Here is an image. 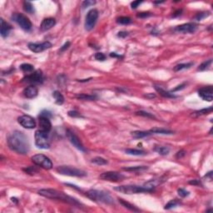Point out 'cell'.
Listing matches in <instances>:
<instances>
[{
  "instance_id": "cell-22",
  "label": "cell",
  "mask_w": 213,
  "mask_h": 213,
  "mask_svg": "<svg viewBox=\"0 0 213 213\" xmlns=\"http://www.w3.org/2000/svg\"><path fill=\"white\" fill-rule=\"evenodd\" d=\"M151 132V134H162V135H172L174 132L171 130L168 129H165V128H161V127H153L151 128V130H149Z\"/></svg>"
},
{
  "instance_id": "cell-46",
  "label": "cell",
  "mask_w": 213,
  "mask_h": 213,
  "mask_svg": "<svg viewBox=\"0 0 213 213\" xmlns=\"http://www.w3.org/2000/svg\"><path fill=\"white\" fill-rule=\"evenodd\" d=\"M186 153V151H184V150H181V151H177V153L176 154V157L177 158V159L183 157H185Z\"/></svg>"
},
{
  "instance_id": "cell-18",
  "label": "cell",
  "mask_w": 213,
  "mask_h": 213,
  "mask_svg": "<svg viewBox=\"0 0 213 213\" xmlns=\"http://www.w3.org/2000/svg\"><path fill=\"white\" fill-rule=\"evenodd\" d=\"M56 20L52 17H48L45 18L42 22L41 25H40V29L42 31H48L49 29H51L53 26H55Z\"/></svg>"
},
{
  "instance_id": "cell-13",
  "label": "cell",
  "mask_w": 213,
  "mask_h": 213,
  "mask_svg": "<svg viewBox=\"0 0 213 213\" xmlns=\"http://www.w3.org/2000/svg\"><path fill=\"white\" fill-rule=\"evenodd\" d=\"M17 122L22 127L27 128V129H33L36 127V122L33 119V117H32L29 115L20 116L17 118Z\"/></svg>"
},
{
  "instance_id": "cell-53",
  "label": "cell",
  "mask_w": 213,
  "mask_h": 213,
  "mask_svg": "<svg viewBox=\"0 0 213 213\" xmlns=\"http://www.w3.org/2000/svg\"><path fill=\"white\" fill-rule=\"evenodd\" d=\"M205 177H206V179H207L208 181L211 182V180H212V172H209L208 173H206Z\"/></svg>"
},
{
  "instance_id": "cell-7",
  "label": "cell",
  "mask_w": 213,
  "mask_h": 213,
  "mask_svg": "<svg viewBox=\"0 0 213 213\" xmlns=\"http://www.w3.org/2000/svg\"><path fill=\"white\" fill-rule=\"evenodd\" d=\"M12 19L15 23H17L22 29H24L25 31H30L33 27L31 21L29 20L28 17H26L25 15L19 13H15L12 15Z\"/></svg>"
},
{
  "instance_id": "cell-47",
  "label": "cell",
  "mask_w": 213,
  "mask_h": 213,
  "mask_svg": "<svg viewBox=\"0 0 213 213\" xmlns=\"http://www.w3.org/2000/svg\"><path fill=\"white\" fill-rule=\"evenodd\" d=\"M127 36H128V33L126 31H121L117 33V37L121 38H126Z\"/></svg>"
},
{
  "instance_id": "cell-38",
  "label": "cell",
  "mask_w": 213,
  "mask_h": 213,
  "mask_svg": "<svg viewBox=\"0 0 213 213\" xmlns=\"http://www.w3.org/2000/svg\"><path fill=\"white\" fill-rule=\"evenodd\" d=\"M136 114H137V115H139V116H141V117H148V118H156L154 115L149 113L148 112H144V111H138V112L136 113Z\"/></svg>"
},
{
  "instance_id": "cell-56",
  "label": "cell",
  "mask_w": 213,
  "mask_h": 213,
  "mask_svg": "<svg viewBox=\"0 0 213 213\" xmlns=\"http://www.w3.org/2000/svg\"><path fill=\"white\" fill-rule=\"evenodd\" d=\"M110 57H112V58H118V59H122V58H123L122 56L117 55L116 52H111Z\"/></svg>"
},
{
  "instance_id": "cell-32",
  "label": "cell",
  "mask_w": 213,
  "mask_h": 213,
  "mask_svg": "<svg viewBox=\"0 0 213 213\" xmlns=\"http://www.w3.org/2000/svg\"><path fill=\"white\" fill-rule=\"evenodd\" d=\"M76 97L79 100H88V101L97 99V96L95 95H87V94H78L76 96Z\"/></svg>"
},
{
  "instance_id": "cell-25",
  "label": "cell",
  "mask_w": 213,
  "mask_h": 213,
  "mask_svg": "<svg viewBox=\"0 0 213 213\" xmlns=\"http://www.w3.org/2000/svg\"><path fill=\"white\" fill-rule=\"evenodd\" d=\"M125 152L128 155H133V156H145V155H147V152L145 151L139 150V149H132V148L126 149Z\"/></svg>"
},
{
  "instance_id": "cell-6",
  "label": "cell",
  "mask_w": 213,
  "mask_h": 213,
  "mask_svg": "<svg viewBox=\"0 0 213 213\" xmlns=\"http://www.w3.org/2000/svg\"><path fill=\"white\" fill-rule=\"evenodd\" d=\"M114 190L124 194H138L142 192H150L149 190L145 188L143 186H136V185H127V186H116Z\"/></svg>"
},
{
  "instance_id": "cell-37",
  "label": "cell",
  "mask_w": 213,
  "mask_h": 213,
  "mask_svg": "<svg viewBox=\"0 0 213 213\" xmlns=\"http://www.w3.org/2000/svg\"><path fill=\"white\" fill-rule=\"evenodd\" d=\"M211 62H212V59H209V60H207V61H205V62H203L201 65L199 66V68H197V71H205L206 68H208L210 67V65L211 64Z\"/></svg>"
},
{
  "instance_id": "cell-28",
  "label": "cell",
  "mask_w": 213,
  "mask_h": 213,
  "mask_svg": "<svg viewBox=\"0 0 213 213\" xmlns=\"http://www.w3.org/2000/svg\"><path fill=\"white\" fill-rule=\"evenodd\" d=\"M153 151H156L157 153L162 156H166L170 152V149L167 147H159V146H156L153 149Z\"/></svg>"
},
{
  "instance_id": "cell-44",
  "label": "cell",
  "mask_w": 213,
  "mask_h": 213,
  "mask_svg": "<svg viewBox=\"0 0 213 213\" xmlns=\"http://www.w3.org/2000/svg\"><path fill=\"white\" fill-rule=\"evenodd\" d=\"M39 117H48V118H50V117H52V113L49 112V111L43 110V112H42L41 113H40Z\"/></svg>"
},
{
  "instance_id": "cell-39",
  "label": "cell",
  "mask_w": 213,
  "mask_h": 213,
  "mask_svg": "<svg viewBox=\"0 0 213 213\" xmlns=\"http://www.w3.org/2000/svg\"><path fill=\"white\" fill-rule=\"evenodd\" d=\"M95 4H96V2H95V1L87 0V1H84V2H83V4H82V7H83V8H87L90 7V6H92V5H94Z\"/></svg>"
},
{
  "instance_id": "cell-42",
  "label": "cell",
  "mask_w": 213,
  "mask_h": 213,
  "mask_svg": "<svg viewBox=\"0 0 213 213\" xmlns=\"http://www.w3.org/2000/svg\"><path fill=\"white\" fill-rule=\"evenodd\" d=\"M209 14H210L209 13H200V14H198L197 15H196L195 18H196V20H198V21L202 20L203 18L208 17V16H209Z\"/></svg>"
},
{
  "instance_id": "cell-29",
  "label": "cell",
  "mask_w": 213,
  "mask_h": 213,
  "mask_svg": "<svg viewBox=\"0 0 213 213\" xmlns=\"http://www.w3.org/2000/svg\"><path fill=\"white\" fill-rule=\"evenodd\" d=\"M24 10L25 12H27L28 14H34V7L32 4V3L28 2V1H24Z\"/></svg>"
},
{
  "instance_id": "cell-57",
  "label": "cell",
  "mask_w": 213,
  "mask_h": 213,
  "mask_svg": "<svg viewBox=\"0 0 213 213\" xmlns=\"http://www.w3.org/2000/svg\"><path fill=\"white\" fill-rule=\"evenodd\" d=\"M162 3H164V1H161V2H154L155 4H162Z\"/></svg>"
},
{
  "instance_id": "cell-14",
  "label": "cell",
  "mask_w": 213,
  "mask_h": 213,
  "mask_svg": "<svg viewBox=\"0 0 213 213\" xmlns=\"http://www.w3.org/2000/svg\"><path fill=\"white\" fill-rule=\"evenodd\" d=\"M196 29H197V24L195 23H187L176 26L174 31L181 33H193L196 31Z\"/></svg>"
},
{
  "instance_id": "cell-3",
  "label": "cell",
  "mask_w": 213,
  "mask_h": 213,
  "mask_svg": "<svg viewBox=\"0 0 213 213\" xmlns=\"http://www.w3.org/2000/svg\"><path fill=\"white\" fill-rule=\"evenodd\" d=\"M86 196L93 202L104 203L106 205L114 204L113 198L112 197L109 193L106 192L104 191H99V190L95 189L89 190L86 192Z\"/></svg>"
},
{
  "instance_id": "cell-24",
  "label": "cell",
  "mask_w": 213,
  "mask_h": 213,
  "mask_svg": "<svg viewBox=\"0 0 213 213\" xmlns=\"http://www.w3.org/2000/svg\"><path fill=\"white\" fill-rule=\"evenodd\" d=\"M124 171L127 172H141L142 171L148 170V167L146 166H137V167H123Z\"/></svg>"
},
{
  "instance_id": "cell-23",
  "label": "cell",
  "mask_w": 213,
  "mask_h": 213,
  "mask_svg": "<svg viewBox=\"0 0 213 213\" xmlns=\"http://www.w3.org/2000/svg\"><path fill=\"white\" fill-rule=\"evenodd\" d=\"M150 135H151L150 131H148V132H144V131H134V132H132V136L134 138H137V139L146 138V137H148Z\"/></svg>"
},
{
  "instance_id": "cell-51",
  "label": "cell",
  "mask_w": 213,
  "mask_h": 213,
  "mask_svg": "<svg viewBox=\"0 0 213 213\" xmlns=\"http://www.w3.org/2000/svg\"><path fill=\"white\" fill-rule=\"evenodd\" d=\"M149 16H151L150 13H147V12H143V13H140L138 14V17H148Z\"/></svg>"
},
{
  "instance_id": "cell-27",
  "label": "cell",
  "mask_w": 213,
  "mask_h": 213,
  "mask_svg": "<svg viewBox=\"0 0 213 213\" xmlns=\"http://www.w3.org/2000/svg\"><path fill=\"white\" fill-rule=\"evenodd\" d=\"M52 97L55 99V103L58 105H62L64 103V97L62 96V94L59 91H54L52 93Z\"/></svg>"
},
{
  "instance_id": "cell-35",
  "label": "cell",
  "mask_w": 213,
  "mask_h": 213,
  "mask_svg": "<svg viewBox=\"0 0 213 213\" xmlns=\"http://www.w3.org/2000/svg\"><path fill=\"white\" fill-rule=\"evenodd\" d=\"M180 204H181V202H179L178 200H176V199L172 200V201H170V202L166 205L165 207H164V209L170 210V209H172V208H173V207H176L177 205H180Z\"/></svg>"
},
{
  "instance_id": "cell-21",
  "label": "cell",
  "mask_w": 213,
  "mask_h": 213,
  "mask_svg": "<svg viewBox=\"0 0 213 213\" xmlns=\"http://www.w3.org/2000/svg\"><path fill=\"white\" fill-rule=\"evenodd\" d=\"M154 88L163 97H166V98H176V97H177V96H176L175 94H173L171 92H168V91H166L165 89H163L162 87L155 85Z\"/></svg>"
},
{
  "instance_id": "cell-40",
  "label": "cell",
  "mask_w": 213,
  "mask_h": 213,
  "mask_svg": "<svg viewBox=\"0 0 213 213\" xmlns=\"http://www.w3.org/2000/svg\"><path fill=\"white\" fill-rule=\"evenodd\" d=\"M177 192H178V195L181 197H186V196H189V192H187V191H186L185 189H182V188H179L178 190H177Z\"/></svg>"
},
{
  "instance_id": "cell-12",
  "label": "cell",
  "mask_w": 213,
  "mask_h": 213,
  "mask_svg": "<svg viewBox=\"0 0 213 213\" xmlns=\"http://www.w3.org/2000/svg\"><path fill=\"white\" fill-rule=\"evenodd\" d=\"M99 177L104 181L117 182H121L123 179H125V176L117 172H106L102 173Z\"/></svg>"
},
{
  "instance_id": "cell-48",
  "label": "cell",
  "mask_w": 213,
  "mask_h": 213,
  "mask_svg": "<svg viewBox=\"0 0 213 213\" xmlns=\"http://www.w3.org/2000/svg\"><path fill=\"white\" fill-rule=\"evenodd\" d=\"M70 44H71V43H70V42H67V43H64V45L61 47V48H60L59 52H64L66 49H68V48H69Z\"/></svg>"
},
{
  "instance_id": "cell-36",
  "label": "cell",
  "mask_w": 213,
  "mask_h": 213,
  "mask_svg": "<svg viewBox=\"0 0 213 213\" xmlns=\"http://www.w3.org/2000/svg\"><path fill=\"white\" fill-rule=\"evenodd\" d=\"M212 106H209V107H207V108H203V109H202V110H199V111H196V112H195L194 113V115H196V116H201V115H205V114H208L210 113H211L212 112Z\"/></svg>"
},
{
  "instance_id": "cell-11",
  "label": "cell",
  "mask_w": 213,
  "mask_h": 213,
  "mask_svg": "<svg viewBox=\"0 0 213 213\" xmlns=\"http://www.w3.org/2000/svg\"><path fill=\"white\" fill-rule=\"evenodd\" d=\"M23 82H26L31 84H41L43 82V75L41 70H37L35 72H32L31 74H28L23 79Z\"/></svg>"
},
{
  "instance_id": "cell-31",
  "label": "cell",
  "mask_w": 213,
  "mask_h": 213,
  "mask_svg": "<svg viewBox=\"0 0 213 213\" xmlns=\"http://www.w3.org/2000/svg\"><path fill=\"white\" fill-rule=\"evenodd\" d=\"M20 68L23 72H27V73H28V72H33V70H34L33 66L29 64V63H24V64H22V65L20 66Z\"/></svg>"
},
{
  "instance_id": "cell-45",
  "label": "cell",
  "mask_w": 213,
  "mask_h": 213,
  "mask_svg": "<svg viewBox=\"0 0 213 213\" xmlns=\"http://www.w3.org/2000/svg\"><path fill=\"white\" fill-rule=\"evenodd\" d=\"M24 172H26L28 174H34V172H38L37 169L33 168V167H28V168H24Z\"/></svg>"
},
{
  "instance_id": "cell-1",
  "label": "cell",
  "mask_w": 213,
  "mask_h": 213,
  "mask_svg": "<svg viewBox=\"0 0 213 213\" xmlns=\"http://www.w3.org/2000/svg\"><path fill=\"white\" fill-rule=\"evenodd\" d=\"M8 148L19 154H27L30 150V145L27 136L24 132L15 131L8 139Z\"/></svg>"
},
{
  "instance_id": "cell-54",
  "label": "cell",
  "mask_w": 213,
  "mask_h": 213,
  "mask_svg": "<svg viewBox=\"0 0 213 213\" xmlns=\"http://www.w3.org/2000/svg\"><path fill=\"white\" fill-rule=\"evenodd\" d=\"M144 97H147L148 99H152V98L156 97V95L153 94V93H148V94L144 95Z\"/></svg>"
},
{
  "instance_id": "cell-33",
  "label": "cell",
  "mask_w": 213,
  "mask_h": 213,
  "mask_svg": "<svg viewBox=\"0 0 213 213\" xmlns=\"http://www.w3.org/2000/svg\"><path fill=\"white\" fill-rule=\"evenodd\" d=\"M92 162L96 164V165L103 166V165H106L107 164V161L106 159H104L103 157H97L93 158L92 160Z\"/></svg>"
},
{
  "instance_id": "cell-26",
  "label": "cell",
  "mask_w": 213,
  "mask_h": 213,
  "mask_svg": "<svg viewBox=\"0 0 213 213\" xmlns=\"http://www.w3.org/2000/svg\"><path fill=\"white\" fill-rule=\"evenodd\" d=\"M119 202H120L124 207H126L127 209L130 210V211H134V212H138V211H140V210L138 209L137 206H135L134 205H132V204H131V203L127 202H126V201H123L122 199H119Z\"/></svg>"
},
{
  "instance_id": "cell-19",
  "label": "cell",
  "mask_w": 213,
  "mask_h": 213,
  "mask_svg": "<svg viewBox=\"0 0 213 213\" xmlns=\"http://www.w3.org/2000/svg\"><path fill=\"white\" fill-rule=\"evenodd\" d=\"M23 93H24V97H27V98H34V97L38 96V90L34 85H31V86L26 87L24 90Z\"/></svg>"
},
{
  "instance_id": "cell-5",
  "label": "cell",
  "mask_w": 213,
  "mask_h": 213,
  "mask_svg": "<svg viewBox=\"0 0 213 213\" xmlns=\"http://www.w3.org/2000/svg\"><path fill=\"white\" fill-rule=\"evenodd\" d=\"M49 132H43L41 130L36 131L35 132V144L40 149H48L50 148Z\"/></svg>"
},
{
  "instance_id": "cell-30",
  "label": "cell",
  "mask_w": 213,
  "mask_h": 213,
  "mask_svg": "<svg viewBox=\"0 0 213 213\" xmlns=\"http://www.w3.org/2000/svg\"><path fill=\"white\" fill-rule=\"evenodd\" d=\"M194 63L193 62H187V63H181L174 67V71L175 72H179V71H182L183 69H187L191 68Z\"/></svg>"
},
{
  "instance_id": "cell-10",
  "label": "cell",
  "mask_w": 213,
  "mask_h": 213,
  "mask_svg": "<svg viewBox=\"0 0 213 213\" xmlns=\"http://www.w3.org/2000/svg\"><path fill=\"white\" fill-rule=\"evenodd\" d=\"M66 135H67V138H68V139L69 140V141H70L78 150L83 151V152L86 151V149H85L84 146H83V144L82 143V141H80L78 137L72 130L68 129V130L66 131Z\"/></svg>"
},
{
  "instance_id": "cell-4",
  "label": "cell",
  "mask_w": 213,
  "mask_h": 213,
  "mask_svg": "<svg viewBox=\"0 0 213 213\" xmlns=\"http://www.w3.org/2000/svg\"><path fill=\"white\" fill-rule=\"evenodd\" d=\"M56 170H57V172H59V174L69 176L83 177V176H87L86 172H84L83 170H80V169L76 168V167H70V166H60Z\"/></svg>"
},
{
  "instance_id": "cell-16",
  "label": "cell",
  "mask_w": 213,
  "mask_h": 213,
  "mask_svg": "<svg viewBox=\"0 0 213 213\" xmlns=\"http://www.w3.org/2000/svg\"><path fill=\"white\" fill-rule=\"evenodd\" d=\"M198 95L204 101L211 102L213 99V87L207 86L200 88L198 90Z\"/></svg>"
},
{
  "instance_id": "cell-15",
  "label": "cell",
  "mask_w": 213,
  "mask_h": 213,
  "mask_svg": "<svg viewBox=\"0 0 213 213\" xmlns=\"http://www.w3.org/2000/svg\"><path fill=\"white\" fill-rule=\"evenodd\" d=\"M52 47V43L50 42H43L42 43H28V48L33 52H41Z\"/></svg>"
},
{
  "instance_id": "cell-55",
  "label": "cell",
  "mask_w": 213,
  "mask_h": 213,
  "mask_svg": "<svg viewBox=\"0 0 213 213\" xmlns=\"http://www.w3.org/2000/svg\"><path fill=\"white\" fill-rule=\"evenodd\" d=\"M182 9H178V10L176 11L175 13L173 14V15H172V17H178V16H180V15L182 14Z\"/></svg>"
},
{
  "instance_id": "cell-43",
  "label": "cell",
  "mask_w": 213,
  "mask_h": 213,
  "mask_svg": "<svg viewBox=\"0 0 213 213\" xmlns=\"http://www.w3.org/2000/svg\"><path fill=\"white\" fill-rule=\"evenodd\" d=\"M68 114V116L72 117H83L82 115L79 113L78 112H77V111H69Z\"/></svg>"
},
{
  "instance_id": "cell-20",
  "label": "cell",
  "mask_w": 213,
  "mask_h": 213,
  "mask_svg": "<svg viewBox=\"0 0 213 213\" xmlns=\"http://www.w3.org/2000/svg\"><path fill=\"white\" fill-rule=\"evenodd\" d=\"M11 29H12V26L10 24H8L7 22H5L3 18H1V28H0L1 36L3 38H7L8 36L9 35Z\"/></svg>"
},
{
  "instance_id": "cell-34",
  "label": "cell",
  "mask_w": 213,
  "mask_h": 213,
  "mask_svg": "<svg viewBox=\"0 0 213 213\" xmlns=\"http://www.w3.org/2000/svg\"><path fill=\"white\" fill-rule=\"evenodd\" d=\"M117 23L118 24H122V25H127L132 23V19L129 17H119L117 18Z\"/></svg>"
},
{
  "instance_id": "cell-41",
  "label": "cell",
  "mask_w": 213,
  "mask_h": 213,
  "mask_svg": "<svg viewBox=\"0 0 213 213\" xmlns=\"http://www.w3.org/2000/svg\"><path fill=\"white\" fill-rule=\"evenodd\" d=\"M95 59L97 61H105L106 56L104 55L103 52H97L95 54Z\"/></svg>"
},
{
  "instance_id": "cell-50",
  "label": "cell",
  "mask_w": 213,
  "mask_h": 213,
  "mask_svg": "<svg viewBox=\"0 0 213 213\" xmlns=\"http://www.w3.org/2000/svg\"><path fill=\"white\" fill-rule=\"evenodd\" d=\"M185 86H186V83H182V84H181V85L177 86V87H175L174 89H172L171 93H173V92H176V91H179V90L183 89V88L185 87Z\"/></svg>"
},
{
  "instance_id": "cell-49",
  "label": "cell",
  "mask_w": 213,
  "mask_h": 213,
  "mask_svg": "<svg viewBox=\"0 0 213 213\" xmlns=\"http://www.w3.org/2000/svg\"><path fill=\"white\" fill-rule=\"evenodd\" d=\"M142 3V1H134L131 4V6H132V8H137L140 5V4Z\"/></svg>"
},
{
  "instance_id": "cell-8",
  "label": "cell",
  "mask_w": 213,
  "mask_h": 213,
  "mask_svg": "<svg viewBox=\"0 0 213 213\" xmlns=\"http://www.w3.org/2000/svg\"><path fill=\"white\" fill-rule=\"evenodd\" d=\"M31 159L35 165L38 166L42 168L46 169V170H50V169L52 168V162L45 155L36 154L34 156H33Z\"/></svg>"
},
{
  "instance_id": "cell-52",
  "label": "cell",
  "mask_w": 213,
  "mask_h": 213,
  "mask_svg": "<svg viewBox=\"0 0 213 213\" xmlns=\"http://www.w3.org/2000/svg\"><path fill=\"white\" fill-rule=\"evenodd\" d=\"M189 184H191V185L198 186L201 184V182H200L199 180H196V179H195V180H192V181H190Z\"/></svg>"
},
{
  "instance_id": "cell-2",
  "label": "cell",
  "mask_w": 213,
  "mask_h": 213,
  "mask_svg": "<svg viewBox=\"0 0 213 213\" xmlns=\"http://www.w3.org/2000/svg\"><path fill=\"white\" fill-rule=\"evenodd\" d=\"M38 194L40 196H44L49 199H56L59 201H62L64 202L72 204L73 206H81V203L75 198L72 196L66 195L65 193L62 192H59L55 189H42L38 191Z\"/></svg>"
},
{
  "instance_id": "cell-9",
  "label": "cell",
  "mask_w": 213,
  "mask_h": 213,
  "mask_svg": "<svg viewBox=\"0 0 213 213\" xmlns=\"http://www.w3.org/2000/svg\"><path fill=\"white\" fill-rule=\"evenodd\" d=\"M97 18H98V11L95 8L90 10L87 13L86 16V20H85V29L87 31H91L94 28Z\"/></svg>"
},
{
  "instance_id": "cell-17",
  "label": "cell",
  "mask_w": 213,
  "mask_h": 213,
  "mask_svg": "<svg viewBox=\"0 0 213 213\" xmlns=\"http://www.w3.org/2000/svg\"><path fill=\"white\" fill-rule=\"evenodd\" d=\"M52 129V123L48 117H39V130L49 132Z\"/></svg>"
}]
</instances>
